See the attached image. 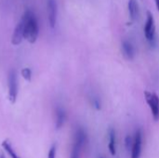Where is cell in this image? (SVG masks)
<instances>
[{"mask_svg":"<svg viewBox=\"0 0 159 158\" xmlns=\"http://www.w3.org/2000/svg\"><path fill=\"white\" fill-rule=\"evenodd\" d=\"M144 34L146 39L149 42H154L155 37H156V24H155V20L154 16L148 12L147 13V20L146 23L144 26Z\"/></svg>","mask_w":159,"mask_h":158,"instance_id":"277c9868","label":"cell"},{"mask_svg":"<svg viewBox=\"0 0 159 158\" xmlns=\"http://www.w3.org/2000/svg\"><path fill=\"white\" fill-rule=\"evenodd\" d=\"M2 147L4 148V150L9 155V156L11 158H20L17 154H16V152H15L14 149L12 148L11 144H10L7 141H4V142H2Z\"/></svg>","mask_w":159,"mask_h":158,"instance_id":"7c38bea8","label":"cell"},{"mask_svg":"<svg viewBox=\"0 0 159 158\" xmlns=\"http://www.w3.org/2000/svg\"><path fill=\"white\" fill-rule=\"evenodd\" d=\"M66 121V112L62 107H57L55 114V127L57 129H61Z\"/></svg>","mask_w":159,"mask_h":158,"instance_id":"9c48e42d","label":"cell"},{"mask_svg":"<svg viewBox=\"0 0 159 158\" xmlns=\"http://www.w3.org/2000/svg\"><path fill=\"white\" fill-rule=\"evenodd\" d=\"M116 131L113 129H110L109 130V150L110 153L115 156L116 153Z\"/></svg>","mask_w":159,"mask_h":158,"instance_id":"8fae6325","label":"cell"},{"mask_svg":"<svg viewBox=\"0 0 159 158\" xmlns=\"http://www.w3.org/2000/svg\"><path fill=\"white\" fill-rule=\"evenodd\" d=\"M122 52L126 59L132 60L135 57V48L130 41L124 40L122 42Z\"/></svg>","mask_w":159,"mask_h":158,"instance_id":"ba28073f","label":"cell"},{"mask_svg":"<svg viewBox=\"0 0 159 158\" xmlns=\"http://www.w3.org/2000/svg\"><path fill=\"white\" fill-rule=\"evenodd\" d=\"M47 10H48V18L49 26L54 28L57 23L58 17V7L56 0H48L47 1Z\"/></svg>","mask_w":159,"mask_h":158,"instance_id":"5b68a950","label":"cell"},{"mask_svg":"<svg viewBox=\"0 0 159 158\" xmlns=\"http://www.w3.org/2000/svg\"><path fill=\"white\" fill-rule=\"evenodd\" d=\"M23 39H24V21L22 19H20L13 31L11 36V44L14 46H18L22 42Z\"/></svg>","mask_w":159,"mask_h":158,"instance_id":"8992f818","label":"cell"},{"mask_svg":"<svg viewBox=\"0 0 159 158\" xmlns=\"http://www.w3.org/2000/svg\"><path fill=\"white\" fill-rule=\"evenodd\" d=\"M0 158H6L5 155H4V153H3L2 151H0Z\"/></svg>","mask_w":159,"mask_h":158,"instance_id":"e0dca14e","label":"cell"},{"mask_svg":"<svg viewBox=\"0 0 159 158\" xmlns=\"http://www.w3.org/2000/svg\"><path fill=\"white\" fill-rule=\"evenodd\" d=\"M21 76L26 80V81H31L32 79V70L30 68H23L21 70Z\"/></svg>","mask_w":159,"mask_h":158,"instance_id":"4fadbf2b","label":"cell"},{"mask_svg":"<svg viewBox=\"0 0 159 158\" xmlns=\"http://www.w3.org/2000/svg\"><path fill=\"white\" fill-rule=\"evenodd\" d=\"M18 74L15 70H11L7 77V87H8V100L14 104L17 101L18 92H19V83H18Z\"/></svg>","mask_w":159,"mask_h":158,"instance_id":"7a4b0ae2","label":"cell"},{"mask_svg":"<svg viewBox=\"0 0 159 158\" xmlns=\"http://www.w3.org/2000/svg\"><path fill=\"white\" fill-rule=\"evenodd\" d=\"M21 19L24 21V39H26L31 44L35 43L39 34L38 21L33 11L27 10Z\"/></svg>","mask_w":159,"mask_h":158,"instance_id":"6da1fadb","label":"cell"},{"mask_svg":"<svg viewBox=\"0 0 159 158\" xmlns=\"http://www.w3.org/2000/svg\"><path fill=\"white\" fill-rule=\"evenodd\" d=\"M81 150L82 149L80 147L73 144V148H72V152H71V157L70 158H80Z\"/></svg>","mask_w":159,"mask_h":158,"instance_id":"5bb4252c","label":"cell"},{"mask_svg":"<svg viewBox=\"0 0 159 158\" xmlns=\"http://www.w3.org/2000/svg\"><path fill=\"white\" fill-rule=\"evenodd\" d=\"M143 148V131L138 129L135 133V139L132 144L131 158H140Z\"/></svg>","mask_w":159,"mask_h":158,"instance_id":"52a82bcc","label":"cell"},{"mask_svg":"<svg viewBox=\"0 0 159 158\" xmlns=\"http://www.w3.org/2000/svg\"><path fill=\"white\" fill-rule=\"evenodd\" d=\"M129 17L132 20H135L136 18L138 17L139 13V6H138V1L137 0H129Z\"/></svg>","mask_w":159,"mask_h":158,"instance_id":"30bf717a","label":"cell"},{"mask_svg":"<svg viewBox=\"0 0 159 158\" xmlns=\"http://www.w3.org/2000/svg\"><path fill=\"white\" fill-rule=\"evenodd\" d=\"M144 95L145 100L152 112L153 117L156 121H157L159 119V97L156 93H152L149 91H145Z\"/></svg>","mask_w":159,"mask_h":158,"instance_id":"3957f363","label":"cell"},{"mask_svg":"<svg viewBox=\"0 0 159 158\" xmlns=\"http://www.w3.org/2000/svg\"><path fill=\"white\" fill-rule=\"evenodd\" d=\"M155 2H156V6H157V10L159 11V0H155Z\"/></svg>","mask_w":159,"mask_h":158,"instance_id":"2e32d148","label":"cell"},{"mask_svg":"<svg viewBox=\"0 0 159 158\" xmlns=\"http://www.w3.org/2000/svg\"><path fill=\"white\" fill-rule=\"evenodd\" d=\"M56 153H57V144L53 143L51 147L49 148L48 154V158H56Z\"/></svg>","mask_w":159,"mask_h":158,"instance_id":"9a60e30c","label":"cell"}]
</instances>
